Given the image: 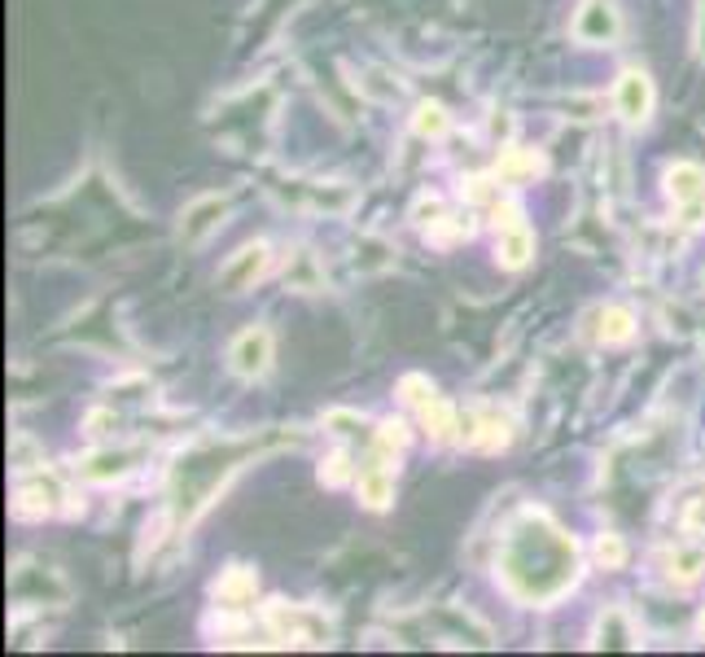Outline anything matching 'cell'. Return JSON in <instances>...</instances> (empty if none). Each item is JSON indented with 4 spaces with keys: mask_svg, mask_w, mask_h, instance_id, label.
Masks as SVG:
<instances>
[{
    "mask_svg": "<svg viewBox=\"0 0 705 657\" xmlns=\"http://www.w3.org/2000/svg\"><path fill=\"white\" fill-rule=\"evenodd\" d=\"M499 575L517 600L548 605L578 579V553L562 526H553L544 512H522L517 526L504 539Z\"/></svg>",
    "mask_w": 705,
    "mask_h": 657,
    "instance_id": "cell-1",
    "label": "cell"
},
{
    "mask_svg": "<svg viewBox=\"0 0 705 657\" xmlns=\"http://www.w3.org/2000/svg\"><path fill=\"white\" fill-rule=\"evenodd\" d=\"M666 193H671L675 211H679V219H684L688 228H697V223L705 219V171L702 167H693V162L671 167V176H666Z\"/></svg>",
    "mask_w": 705,
    "mask_h": 657,
    "instance_id": "cell-2",
    "label": "cell"
},
{
    "mask_svg": "<svg viewBox=\"0 0 705 657\" xmlns=\"http://www.w3.org/2000/svg\"><path fill=\"white\" fill-rule=\"evenodd\" d=\"M404 399L408 404H417V412H421L425 430L438 438V442H447V438L460 435V421H456V412L429 390V381L425 377H404Z\"/></svg>",
    "mask_w": 705,
    "mask_h": 657,
    "instance_id": "cell-3",
    "label": "cell"
},
{
    "mask_svg": "<svg viewBox=\"0 0 705 657\" xmlns=\"http://www.w3.org/2000/svg\"><path fill=\"white\" fill-rule=\"evenodd\" d=\"M228 365L237 377H264L272 365V334L268 329H246L237 334V342L228 347Z\"/></svg>",
    "mask_w": 705,
    "mask_h": 657,
    "instance_id": "cell-4",
    "label": "cell"
},
{
    "mask_svg": "<svg viewBox=\"0 0 705 657\" xmlns=\"http://www.w3.org/2000/svg\"><path fill=\"white\" fill-rule=\"evenodd\" d=\"M574 36L587 44H614L618 40V9L609 0H587L574 18Z\"/></svg>",
    "mask_w": 705,
    "mask_h": 657,
    "instance_id": "cell-5",
    "label": "cell"
},
{
    "mask_svg": "<svg viewBox=\"0 0 705 657\" xmlns=\"http://www.w3.org/2000/svg\"><path fill=\"white\" fill-rule=\"evenodd\" d=\"M530 250H535V237H530V228L522 223V211H517V207H504V219H499V263H504V268H526Z\"/></svg>",
    "mask_w": 705,
    "mask_h": 657,
    "instance_id": "cell-6",
    "label": "cell"
},
{
    "mask_svg": "<svg viewBox=\"0 0 705 657\" xmlns=\"http://www.w3.org/2000/svg\"><path fill=\"white\" fill-rule=\"evenodd\" d=\"M614 106L627 123H644L653 115V83L644 71H627L618 79V92H614Z\"/></svg>",
    "mask_w": 705,
    "mask_h": 657,
    "instance_id": "cell-7",
    "label": "cell"
},
{
    "mask_svg": "<svg viewBox=\"0 0 705 657\" xmlns=\"http://www.w3.org/2000/svg\"><path fill=\"white\" fill-rule=\"evenodd\" d=\"M395 496V474H390V460L386 456H373L364 469H359V500L368 509H386Z\"/></svg>",
    "mask_w": 705,
    "mask_h": 657,
    "instance_id": "cell-8",
    "label": "cell"
},
{
    "mask_svg": "<svg viewBox=\"0 0 705 657\" xmlns=\"http://www.w3.org/2000/svg\"><path fill=\"white\" fill-rule=\"evenodd\" d=\"M228 216V198H198L189 211H185V223H180V241L185 246H198L207 232H211L219 219Z\"/></svg>",
    "mask_w": 705,
    "mask_h": 657,
    "instance_id": "cell-9",
    "label": "cell"
},
{
    "mask_svg": "<svg viewBox=\"0 0 705 657\" xmlns=\"http://www.w3.org/2000/svg\"><path fill=\"white\" fill-rule=\"evenodd\" d=\"M264 268H268V246H246V250L228 263L224 286H228V290H246L255 277H264Z\"/></svg>",
    "mask_w": 705,
    "mask_h": 657,
    "instance_id": "cell-10",
    "label": "cell"
},
{
    "mask_svg": "<svg viewBox=\"0 0 705 657\" xmlns=\"http://www.w3.org/2000/svg\"><path fill=\"white\" fill-rule=\"evenodd\" d=\"M255 570H246V566H232V570H224L219 575V584H215V600H224V605H246V600H255Z\"/></svg>",
    "mask_w": 705,
    "mask_h": 657,
    "instance_id": "cell-11",
    "label": "cell"
},
{
    "mask_svg": "<svg viewBox=\"0 0 705 657\" xmlns=\"http://www.w3.org/2000/svg\"><path fill=\"white\" fill-rule=\"evenodd\" d=\"M600 342H632L635 334V320L627 307H605V311H596V329H592Z\"/></svg>",
    "mask_w": 705,
    "mask_h": 657,
    "instance_id": "cell-12",
    "label": "cell"
},
{
    "mask_svg": "<svg viewBox=\"0 0 705 657\" xmlns=\"http://www.w3.org/2000/svg\"><path fill=\"white\" fill-rule=\"evenodd\" d=\"M53 505H58V487H53V482H31V487L18 491L13 512H18V517H40V512H49Z\"/></svg>",
    "mask_w": 705,
    "mask_h": 657,
    "instance_id": "cell-13",
    "label": "cell"
},
{
    "mask_svg": "<svg viewBox=\"0 0 705 657\" xmlns=\"http://www.w3.org/2000/svg\"><path fill=\"white\" fill-rule=\"evenodd\" d=\"M544 167V158L539 153H526V149H508L504 158H499V180H526V176H535Z\"/></svg>",
    "mask_w": 705,
    "mask_h": 657,
    "instance_id": "cell-14",
    "label": "cell"
},
{
    "mask_svg": "<svg viewBox=\"0 0 705 657\" xmlns=\"http://www.w3.org/2000/svg\"><path fill=\"white\" fill-rule=\"evenodd\" d=\"M702 570H705L702 553H679V557H671V579H679V584H697Z\"/></svg>",
    "mask_w": 705,
    "mask_h": 657,
    "instance_id": "cell-15",
    "label": "cell"
},
{
    "mask_svg": "<svg viewBox=\"0 0 705 657\" xmlns=\"http://www.w3.org/2000/svg\"><path fill=\"white\" fill-rule=\"evenodd\" d=\"M373 442H377V451H373V456H386V460H390V451H399V447L408 442V426H404V421H386V426L377 430Z\"/></svg>",
    "mask_w": 705,
    "mask_h": 657,
    "instance_id": "cell-16",
    "label": "cell"
},
{
    "mask_svg": "<svg viewBox=\"0 0 705 657\" xmlns=\"http://www.w3.org/2000/svg\"><path fill=\"white\" fill-rule=\"evenodd\" d=\"M413 128H417L421 137H443V132H447V115H443V106H434V101L421 106V110H417V119H413Z\"/></svg>",
    "mask_w": 705,
    "mask_h": 657,
    "instance_id": "cell-17",
    "label": "cell"
},
{
    "mask_svg": "<svg viewBox=\"0 0 705 657\" xmlns=\"http://www.w3.org/2000/svg\"><path fill=\"white\" fill-rule=\"evenodd\" d=\"M351 478V460H347V451H338V456H329L325 465H320V482L325 487H342Z\"/></svg>",
    "mask_w": 705,
    "mask_h": 657,
    "instance_id": "cell-18",
    "label": "cell"
},
{
    "mask_svg": "<svg viewBox=\"0 0 705 657\" xmlns=\"http://www.w3.org/2000/svg\"><path fill=\"white\" fill-rule=\"evenodd\" d=\"M596 557H600V566H605V570H618V566L627 561V548H623V539H618V535H600Z\"/></svg>",
    "mask_w": 705,
    "mask_h": 657,
    "instance_id": "cell-19",
    "label": "cell"
},
{
    "mask_svg": "<svg viewBox=\"0 0 705 657\" xmlns=\"http://www.w3.org/2000/svg\"><path fill=\"white\" fill-rule=\"evenodd\" d=\"M128 456H92L88 465H83V478H110V474H123L128 465H123Z\"/></svg>",
    "mask_w": 705,
    "mask_h": 657,
    "instance_id": "cell-20",
    "label": "cell"
},
{
    "mask_svg": "<svg viewBox=\"0 0 705 657\" xmlns=\"http://www.w3.org/2000/svg\"><path fill=\"white\" fill-rule=\"evenodd\" d=\"M600 623L609 627V640H600V645H614V649H627V645H632V631H627V623H623V614H605Z\"/></svg>",
    "mask_w": 705,
    "mask_h": 657,
    "instance_id": "cell-21",
    "label": "cell"
},
{
    "mask_svg": "<svg viewBox=\"0 0 705 657\" xmlns=\"http://www.w3.org/2000/svg\"><path fill=\"white\" fill-rule=\"evenodd\" d=\"M688 530L705 535V496L702 500H693V509H688Z\"/></svg>",
    "mask_w": 705,
    "mask_h": 657,
    "instance_id": "cell-22",
    "label": "cell"
},
{
    "mask_svg": "<svg viewBox=\"0 0 705 657\" xmlns=\"http://www.w3.org/2000/svg\"><path fill=\"white\" fill-rule=\"evenodd\" d=\"M697 53L705 58V0H702V13H697Z\"/></svg>",
    "mask_w": 705,
    "mask_h": 657,
    "instance_id": "cell-23",
    "label": "cell"
}]
</instances>
